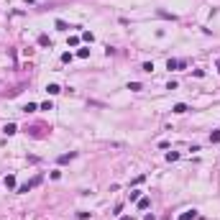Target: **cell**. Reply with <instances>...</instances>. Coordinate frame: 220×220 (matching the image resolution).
Here are the masks:
<instances>
[{
    "mask_svg": "<svg viewBox=\"0 0 220 220\" xmlns=\"http://www.w3.org/2000/svg\"><path fill=\"white\" fill-rule=\"evenodd\" d=\"M177 67H179V61H177V59H169V61H166V69H177Z\"/></svg>",
    "mask_w": 220,
    "mask_h": 220,
    "instance_id": "cell-11",
    "label": "cell"
},
{
    "mask_svg": "<svg viewBox=\"0 0 220 220\" xmlns=\"http://www.w3.org/2000/svg\"><path fill=\"white\" fill-rule=\"evenodd\" d=\"M195 218H197V213H195V210H187V213H182V215H179V220H195Z\"/></svg>",
    "mask_w": 220,
    "mask_h": 220,
    "instance_id": "cell-4",
    "label": "cell"
},
{
    "mask_svg": "<svg viewBox=\"0 0 220 220\" xmlns=\"http://www.w3.org/2000/svg\"><path fill=\"white\" fill-rule=\"evenodd\" d=\"M74 156H77L74 151H69V154H61V156H59V164H67V161H72V159H74Z\"/></svg>",
    "mask_w": 220,
    "mask_h": 220,
    "instance_id": "cell-2",
    "label": "cell"
},
{
    "mask_svg": "<svg viewBox=\"0 0 220 220\" xmlns=\"http://www.w3.org/2000/svg\"><path fill=\"white\" fill-rule=\"evenodd\" d=\"M3 131H5V136H13V133H16L18 128H16V123H8V125H5Z\"/></svg>",
    "mask_w": 220,
    "mask_h": 220,
    "instance_id": "cell-5",
    "label": "cell"
},
{
    "mask_svg": "<svg viewBox=\"0 0 220 220\" xmlns=\"http://www.w3.org/2000/svg\"><path fill=\"white\" fill-rule=\"evenodd\" d=\"M131 200L138 202V200H141V190H133V192H131Z\"/></svg>",
    "mask_w": 220,
    "mask_h": 220,
    "instance_id": "cell-13",
    "label": "cell"
},
{
    "mask_svg": "<svg viewBox=\"0 0 220 220\" xmlns=\"http://www.w3.org/2000/svg\"><path fill=\"white\" fill-rule=\"evenodd\" d=\"M38 44H41V46H51V41H49V36L41 34V36H38Z\"/></svg>",
    "mask_w": 220,
    "mask_h": 220,
    "instance_id": "cell-8",
    "label": "cell"
},
{
    "mask_svg": "<svg viewBox=\"0 0 220 220\" xmlns=\"http://www.w3.org/2000/svg\"><path fill=\"white\" fill-rule=\"evenodd\" d=\"M218 69H220V61H218Z\"/></svg>",
    "mask_w": 220,
    "mask_h": 220,
    "instance_id": "cell-17",
    "label": "cell"
},
{
    "mask_svg": "<svg viewBox=\"0 0 220 220\" xmlns=\"http://www.w3.org/2000/svg\"><path fill=\"white\" fill-rule=\"evenodd\" d=\"M46 92H49V95H59V92H61V87L51 82V85H46Z\"/></svg>",
    "mask_w": 220,
    "mask_h": 220,
    "instance_id": "cell-3",
    "label": "cell"
},
{
    "mask_svg": "<svg viewBox=\"0 0 220 220\" xmlns=\"http://www.w3.org/2000/svg\"><path fill=\"white\" fill-rule=\"evenodd\" d=\"M218 141H220V131H213L210 133V143H218Z\"/></svg>",
    "mask_w": 220,
    "mask_h": 220,
    "instance_id": "cell-10",
    "label": "cell"
},
{
    "mask_svg": "<svg viewBox=\"0 0 220 220\" xmlns=\"http://www.w3.org/2000/svg\"><path fill=\"white\" fill-rule=\"evenodd\" d=\"M128 90H133V92H138V90H141V82H131V85H128Z\"/></svg>",
    "mask_w": 220,
    "mask_h": 220,
    "instance_id": "cell-14",
    "label": "cell"
},
{
    "mask_svg": "<svg viewBox=\"0 0 220 220\" xmlns=\"http://www.w3.org/2000/svg\"><path fill=\"white\" fill-rule=\"evenodd\" d=\"M172 110H174V113H187V105H184V102H177Z\"/></svg>",
    "mask_w": 220,
    "mask_h": 220,
    "instance_id": "cell-6",
    "label": "cell"
},
{
    "mask_svg": "<svg viewBox=\"0 0 220 220\" xmlns=\"http://www.w3.org/2000/svg\"><path fill=\"white\" fill-rule=\"evenodd\" d=\"M56 28H59V31H67V28H69V26H67V23H64V20H56Z\"/></svg>",
    "mask_w": 220,
    "mask_h": 220,
    "instance_id": "cell-15",
    "label": "cell"
},
{
    "mask_svg": "<svg viewBox=\"0 0 220 220\" xmlns=\"http://www.w3.org/2000/svg\"><path fill=\"white\" fill-rule=\"evenodd\" d=\"M120 220H133V218H128V215H123V218H120Z\"/></svg>",
    "mask_w": 220,
    "mask_h": 220,
    "instance_id": "cell-16",
    "label": "cell"
},
{
    "mask_svg": "<svg viewBox=\"0 0 220 220\" xmlns=\"http://www.w3.org/2000/svg\"><path fill=\"white\" fill-rule=\"evenodd\" d=\"M166 159H169V161H177V159H179V154H177V151H169V154H166Z\"/></svg>",
    "mask_w": 220,
    "mask_h": 220,
    "instance_id": "cell-12",
    "label": "cell"
},
{
    "mask_svg": "<svg viewBox=\"0 0 220 220\" xmlns=\"http://www.w3.org/2000/svg\"><path fill=\"white\" fill-rule=\"evenodd\" d=\"M36 184H41V177H36V179H31L28 184H23V187H20V190H18V192H28V190H34V187H36Z\"/></svg>",
    "mask_w": 220,
    "mask_h": 220,
    "instance_id": "cell-1",
    "label": "cell"
},
{
    "mask_svg": "<svg viewBox=\"0 0 220 220\" xmlns=\"http://www.w3.org/2000/svg\"><path fill=\"white\" fill-rule=\"evenodd\" d=\"M149 205H151V202H149V197H141V200H138V207H141V210H146Z\"/></svg>",
    "mask_w": 220,
    "mask_h": 220,
    "instance_id": "cell-9",
    "label": "cell"
},
{
    "mask_svg": "<svg viewBox=\"0 0 220 220\" xmlns=\"http://www.w3.org/2000/svg\"><path fill=\"white\" fill-rule=\"evenodd\" d=\"M5 187H8V190H13V187H16V177H5Z\"/></svg>",
    "mask_w": 220,
    "mask_h": 220,
    "instance_id": "cell-7",
    "label": "cell"
}]
</instances>
